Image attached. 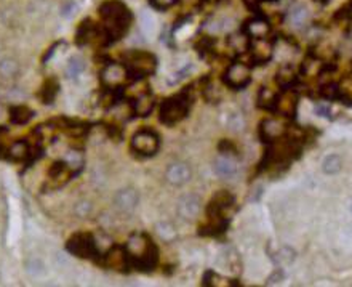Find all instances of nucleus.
Here are the masks:
<instances>
[{
	"label": "nucleus",
	"mask_w": 352,
	"mask_h": 287,
	"mask_svg": "<svg viewBox=\"0 0 352 287\" xmlns=\"http://www.w3.org/2000/svg\"><path fill=\"white\" fill-rule=\"evenodd\" d=\"M293 80H294V74L292 71V68H282L280 71L277 72V82L280 83V85L287 87L288 83L293 82Z\"/></svg>",
	"instance_id": "2f4dec72"
},
{
	"label": "nucleus",
	"mask_w": 352,
	"mask_h": 287,
	"mask_svg": "<svg viewBox=\"0 0 352 287\" xmlns=\"http://www.w3.org/2000/svg\"><path fill=\"white\" fill-rule=\"evenodd\" d=\"M56 93H58V85H56L53 80L47 82L45 87H44V95H42V100H44V103H52L55 100Z\"/></svg>",
	"instance_id": "7c9ffc66"
},
{
	"label": "nucleus",
	"mask_w": 352,
	"mask_h": 287,
	"mask_svg": "<svg viewBox=\"0 0 352 287\" xmlns=\"http://www.w3.org/2000/svg\"><path fill=\"white\" fill-rule=\"evenodd\" d=\"M128 79H130L128 69H126L125 65H120V63H108L101 71L103 85L112 90L122 87Z\"/></svg>",
	"instance_id": "6e6552de"
},
{
	"label": "nucleus",
	"mask_w": 352,
	"mask_h": 287,
	"mask_svg": "<svg viewBox=\"0 0 352 287\" xmlns=\"http://www.w3.org/2000/svg\"><path fill=\"white\" fill-rule=\"evenodd\" d=\"M27 270L34 275H40V273H44V265H42L40 260H32V265L27 263Z\"/></svg>",
	"instance_id": "c9c22d12"
},
{
	"label": "nucleus",
	"mask_w": 352,
	"mask_h": 287,
	"mask_svg": "<svg viewBox=\"0 0 352 287\" xmlns=\"http://www.w3.org/2000/svg\"><path fill=\"white\" fill-rule=\"evenodd\" d=\"M139 204V193L131 186L118 190L114 196V206L120 212H133Z\"/></svg>",
	"instance_id": "9b49d317"
},
{
	"label": "nucleus",
	"mask_w": 352,
	"mask_h": 287,
	"mask_svg": "<svg viewBox=\"0 0 352 287\" xmlns=\"http://www.w3.org/2000/svg\"><path fill=\"white\" fill-rule=\"evenodd\" d=\"M8 116H10V121L13 124H27L32 119L34 113H32V109H29L27 106H21V104H18V106H11L10 111H8Z\"/></svg>",
	"instance_id": "4be33fe9"
},
{
	"label": "nucleus",
	"mask_w": 352,
	"mask_h": 287,
	"mask_svg": "<svg viewBox=\"0 0 352 287\" xmlns=\"http://www.w3.org/2000/svg\"><path fill=\"white\" fill-rule=\"evenodd\" d=\"M67 250L77 257L90 258V260H93V258H96L98 254H100L93 236L87 234V233H79V234L70 237L67 242Z\"/></svg>",
	"instance_id": "423d86ee"
},
{
	"label": "nucleus",
	"mask_w": 352,
	"mask_h": 287,
	"mask_svg": "<svg viewBox=\"0 0 352 287\" xmlns=\"http://www.w3.org/2000/svg\"><path fill=\"white\" fill-rule=\"evenodd\" d=\"M8 157L11 160H27L32 156V151H31V146L24 140H18V142L11 143V146L8 148Z\"/></svg>",
	"instance_id": "412c9836"
},
{
	"label": "nucleus",
	"mask_w": 352,
	"mask_h": 287,
	"mask_svg": "<svg viewBox=\"0 0 352 287\" xmlns=\"http://www.w3.org/2000/svg\"><path fill=\"white\" fill-rule=\"evenodd\" d=\"M234 204V198L228 191L218 193L213 199H211L208 206V216H223V214Z\"/></svg>",
	"instance_id": "6ab92c4d"
},
{
	"label": "nucleus",
	"mask_w": 352,
	"mask_h": 287,
	"mask_svg": "<svg viewBox=\"0 0 352 287\" xmlns=\"http://www.w3.org/2000/svg\"><path fill=\"white\" fill-rule=\"evenodd\" d=\"M125 250L130 257V263L139 270H154L159 262V250L152 239L144 233H135L128 237Z\"/></svg>",
	"instance_id": "f257e3e1"
},
{
	"label": "nucleus",
	"mask_w": 352,
	"mask_h": 287,
	"mask_svg": "<svg viewBox=\"0 0 352 287\" xmlns=\"http://www.w3.org/2000/svg\"><path fill=\"white\" fill-rule=\"evenodd\" d=\"M192 104V96L189 92H179L172 98L164 101L160 108V121L167 125H175L179 121H182Z\"/></svg>",
	"instance_id": "7ed1b4c3"
},
{
	"label": "nucleus",
	"mask_w": 352,
	"mask_h": 287,
	"mask_svg": "<svg viewBox=\"0 0 352 287\" xmlns=\"http://www.w3.org/2000/svg\"><path fill=\"white\" fill-rule=\"evenodd\" d=\"M248 48L251 50L253 61H256L258 65H264V63L269 61L271 57H272V52H274V47L267 39L251 40V44H250Z\"/></svg>",
	"instance_id": "dca6fc26"
},
{
	"label": "nucleus",
	"mask_w": 352,
	"mask_h": 287,
	"mask_svg": "<svg viewBox=\"0 0 352 287\" xmlns=\"http://www.w3.org/2000/svg\"><path fill=\"white\" fill-rule=\"evenodd\" d=\"M19 72V65L13 60H3L0 63V75L5 77V79H10V77H15Z\"/></svg>",
	"instance_id": "a878e982"
},
{
	"label": "nucleus",
	"mask_w": 352,
	"mask_h": 287,
	"mask_svg": "<svg viewBox=\"0 0 352 287\" xmlns=\"http://www.w3.org/2000/svg\"><path fill=\"white\" fill-rule=\"evenodd\" d=\"M224 83L234 90H242L251 80V68L242 61H235L224 72Z\"/></svg>",
	"instance_id": "0eeeda50"
},
{
	"label": "nucleus",
	"mask_w": 352,
	"mask_h": 287,
	"mask_svg": "<svg viewBox=\"0 0 352 287\" xmlns=\"http://www.w3.org/2000/svg\"><path fill=\"white\" fill-rule=\"evenodd\" d=\"M101 18L104 21V32L108 40H116L122 37L128 29V24L131 21V15L128 8L120 2H106L100 8Z\"/></svg>",
	"instance_id": "f03ea898"
},
{
	"label": "nucleus",
	"mask_w": 352,
	"mask_h": 287,
	"mask_svg": "<svg viewBox=\"0 0 352 287\" xmlns=\"http://www.w3.org/2000/svg\"><path fill=\"white\" fill-rule=\"evenodd\" d=\"M160 148V138L154 130L143 129L131 138V149L141 157L156 156Z\"/></svg>",
	"instance_id": "39448f33"
},
{
	"label": "nucleus",
	"mask_w": 352,
	"mask_h": 287,
	"mask_svg": "<svg viewBox=\"0 0 352 287\" xmlns=\"http://www.w3.org/2000/svg\"><path fill=\"white\" fill-rule=\"evenodd\" d=\"M309 18V13L304 6H296V8H293L292 13H290V21L294 24V26H301L304 24Z\"/></svg>",
	"instance_id": "cd10ccee"
},
{
	"label": "nucleus",
	"mask_w": 352,
	"mask_h": 287,
	"mask_svg": "<svg viewBox=\"0 0 352 287\" xmlns=\"http://www.w3.org/2000/svg\"><path fill=\"white\" fill-rule=\"evenodd\" d=\"M191 178H192L191 167H189V164H186V162H181V160L170 164L165 172V180L172 186H182V185H186Z\"/></svg>",
	"instance_id": "9d476101"
},
{
	"label": "nucleus",
	"mask_w": 352,
	"mask_h": 287,
	"mask_svg": "<svg viewBox=\"0 0 352 287\" xmlns=\"http://www.w3.org/2000/svg\"><path fill=\"white\" fill-rule=\"evenodd\" d=\"M72 169L69 167L66 160H58L50 167V172H48V180L53 188H59L62 185H66L67 181L72 177Z\"/></svg>",
	"instance_id": "4468645a"
},
{
	"label": "nucleus",
	"mask_w": 352,
	"mask_h": 287,
	"mask_svg": "<svg viewBox=\"0 0 352 287\" xmlns=\"http://www.w3.org/2000/svg\"><path fill=\"white\" fill-rule=\"evenodd\" d=\"M156 229H157L159 236H160L164 241L170 242V241H173L175 237H176V229H175V226L172 225L170 221H160V223H157Z\"/></svg>",
	"instance_id": "393cba45"
},
{
	"label": "nucleus",
	"mask_w": 352,
	"mask_h": 287,
	"mask_svg": "<svg viewBox=\"0 0 352 287\" xmlns=\"http://www.w3.org/2000/svg\"><path fill=\"white\" fill-rule=\"evenodd\" d=\"M284 278H285L284 271H282V270H276L269 278H267V284H271V286H272V284H279V283L284 281Z\"/></svg>",
	"instance_id": "72a5a7b5"
},
{
	"label": "nucleus",
	"mask_w": 352,
	"mask_h": 287,
	"mask_svg": "<svg viewBox=\"0 0 352 287\" xmlns=\"http://www.w3.org/2000/svg\"><path fill=\"white\" fill-rule=\"evenodd\" d=\"M343 170V159L338 154H330L322 162V172L325 175H336Z\"/></svg>",
	"instance_id": "5701e85b"
},
{
	"label": "nucleus",
	"mask_w": 352,
	"mask_h": 287,
	"mask_svg": "<svg viewBox=\"0 0 352 287\" xmlns=\"http://www.w3.org/2000/svg\"><path fill=\"white\" fill-rule=\"evenodd\" d=\"M130 263V257L126 254L125 247H112L104 255V265L112 270H125Z\"/></svg>",
	"instance_id": "a211bd4d"
},
{
	"label": "nucleus",
	"mask_w": 352,
	"mask_h": 287,
	"mask_svg": "<svg viewBox=\"0 0 352 287\" xmlns=\"http://www.w3.org/2000/svg\"><path fill=\"white\" fill-rule=\"evenodd\" d=\"M202 211V199L197 194H184L176 204V212L182 220L192 221L200 215Z\"/></svg>",
	"instance_id": "1a4fd4ad"
},
{
	"label": "nucleus",
	"mask_w": 352,
	"mask_h": 287,
	"mask_svg": "<svg viewBox=\"0 0 352 287\" xmlns=\"http://www.w3.org/2000/svg\"><path fill=\"white\" fill-rule=\"evenodd\" d=\"M91 211H93V206H91L90 201H79L74 206V215L77 218H85L91 214Z\"/></svg>",
	"instance_id": "c85d7f7f"
},
{
	"label": "nucleus",
	"mask_w": 352,
	"mask_h": 287,
	"mask_svg": "<svg viewBox=\"0 0 352 287\" xmlns=\"http://www.w3.org/2000/svg\"><path fill=\"white\" fill-rule=\"evenodd\" d=\"M213 170L218 177H221V178H234L237 175V162L234 157L229 156V154H221L220 157L215 159Z\"/></svg>",
	"instance_id": "f3484780"
},
{
	"label": "nucleus",
	"mask_w": 352,
	"mask_h": 287,
	"mask_svg": "<svg viewBox=\"0 0 352 287\" xmlns=\"http://www.w3.org/2000/svg\"><path fill=\"white\" fill-rule=\"evenodd\" d=\"M315 114L320 116V117H330L332 116V109H330L328 104H317L315 106Z\"/></svg>",
	"instance_id": "f704fd0d"
},
{
	"label": "nucleus",
	"mask_w": 352,
	"mask_h": 287,
	"mask_svg": "<svg viewBox=\"0 0 352 287\" xmlns=\"http://www.w3.org/2000/svg\"><path fill=\"white\" fill-rule=\"evenodd\" d=\"M259 134H261V138L267 143L279 142L287 134V125L279 121V119H266V121L261 122Z\"/></svg>",
	"instance_id": "f8f14e48"
},
{
	"label": "nucleus",
	"mask_w": 352,
	"mask_h": 287,
	"mask_svg": "<svg viewBox=\"0 0 352 287\" xmlns=\"http://www.w3.org/2000/svg\"><path fill=\"white\" fill-rule=\"evenodd\" d=\"M228 125H229V129L232 132H240L245 127V121H243V117L238 113H232L228 117Z\"/></svg>",
	"instance_id": "c756f323"
},
{
	"label": "nucleus",
	"mask_w": 352,
	"mask_h": 287,
	"mask_svg": "<svg viewBox=\"0 0 352 287\" xmlns=\"http://www.w3.org/2000/svg\"><path fill=\"white\" fill-rule=\"evenodd\" d=\"M210 2H211V0H210Z\"/></svg>",
	"instance_id": "e433bc0d"
},
{
	"label": "nucleus",
	"mask_w": 352,
	"mask_h": 287,
	"mask_svg": "<svg viewBox=\"0 0 352 287\" xmlns=\"http://www.w3.org/2000/svg\"><path fill=\"white\" fill-rule=\"evenodd\" d=\"M178 0H151V3L156 6V8H160V10H165V8H170L173 6Z\"/></svg>",
	"instance_id": "473e14b6"
},
{
	"label": "nucleus",
	"mask_w": 352,
	"mask_h": 287,
	"mask_svg": "<svg viewBox=\"0 0 352 287\" xmlns=\"http://www.w3.org/2000/svg\"><path fill=\"white\" fill-rule=\"evenodd\" d=\"M83 71H85V63L80 57H74L70 58V61L67 63V68H66V74L70 79H75V77H79Z\"/></svg>",
	"instance_id": "b1692460"
},
{
	"label": "nucleus",
	"mask_w": 352,
	"mask_h": 287,
	"mask_svg": "<svg viewBox=\"0 0 352 287\" xmlns=\"http://www.w3.org/2000/svg\"><path fill=\"white\" fill-rule=\"evenodd\" d=\"M245 34L246 37L251 39V40H256V39H267L271 34V24L269 21L266 18L261 16H256L250 21H246L245 24Z\"/></svg>",
	"instance_id": "2eb2a0df"
},
{
	"label": "nucleus",
	"mask_w": 352,
	"mask_h": 287,
	"mask_svg": "<svg viewBox=\"0 0 352 287\" xmlns=\"http://www.w3.org/2000/svg\"><path fill=\"white\" fill-rule=\"evenodd\" d=\"M123 65L128 69L130 79H141L151 75L157 68V61L154 55L147 52H130L125 57Z\"/></svg>",
	"instance_id": "20e7f679"
},
{
	"label": "nucleus",
	"mask_w": 352,
	"mask_h": 287,
	"mask_svg": "<svg viewBox=\"0 0 352 287\" xmlns=\"http://www.w3.org/2000/svg\"><path fill=\"white\" fill-rule=\"evenodd\" d=\"M296 106H298L296 93H294L292 88H287L280 95H277L274 109L279 111V113L285 117H293L294 113H296Z\"/></svg>",
	"instance_id": "ddd939ff"
},
{
	"label": "nucleus",
	"mask_w": 352,
	"mask_h": 287,
	"mask_svg": "<svg viewBox=\"0 0 352 287\" xmlns=\"http://www.w3.org/2000/svg\"><path fill=\"white\" fill-rule=\"evenodd\" d=\"M276 98H277V95L271 93L269 88H263L261 93H259V98H258L259 106L266 108V109H274V104H276Z\"/></svg>",
	"instance_id": "bb28decb"
},
{
	"label": "nucleus",
	"mask_w": 352,
	"mask_h": 287,
	"mask_svg": "<svg viewBox=\"0 0 352 287\" xmlns=\"http://www.w3.org/2000/svg\"><path fill=\"white\" fill-rule=\"evenodd\" d=\"M131 106H133L135 116H139V117L149 116L151 111L154 109V96L151 93H141L138 98H135Z\"/></svg>",
	"instance_id": "aec40b11"
}]
</instances>
